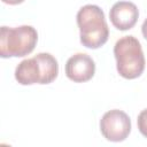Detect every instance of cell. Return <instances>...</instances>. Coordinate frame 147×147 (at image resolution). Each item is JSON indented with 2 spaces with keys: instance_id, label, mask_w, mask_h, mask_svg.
Returning a JSON list of instances; mask_svg holds the SVG:
<instances>
[{
  "instance_id": "7",
  "label": "cell",
  "mask_w": 147,
  "mask_h": 147,
  "mask_svg": "<svg viewBox=\"0 0 147 147\" xmlns=\"http://www.w3.org/2000/svg\"><path fill=\"white\" fill-rule=\"evenodd\" d=\"M139 17L138 7L131 1H118L113 5L109 11L111 24L121 31L132 29Z\"/></svg>"
},
{
  "instance_id": "1",
  "label": "cell",
  "mask_w": 147,
  "mask_h": 147,
  "mask_svg": "<svg viewBox=\"0 0 147 147\" xmlns=\"http://www.w3.org/2000/svg\"><path fill=\"white\" fill-rule=\"evenodd\" d=\"M80 42L83 46L96 49L103 46L109 37L108 24L103 10L96 5H85L77 13Z\"/></svg>"
},
{
  "instance_id": "10",
  "label": "cell",
  "mask_w": 147,
  "mask_h": 147,
  "mask_svg": "<svg viewBox=\"0 0 147 147\" xmlns=\"http://www.w3.org/2000/svg\"><path fill=\"white\" fill-rule=\"evenodd\" d=\"M25 0H2V2L7 3V5H18V3H22Z\"/></svg>"
},
{
  "instance_id": "9",
  "label": "cell",
  "mask_w": 147,
  "mask_h": 147,
  "mask_svg": "<svg viewBox=\"0 0 147 147\" xmlns=\"http://www.w3.org/2000/svg\"><path fill=\"white\" fill-rule=\"evenodd\" d=\"M141 32H142L144 38L147 40V18L144 21V23H142V25H141Z\"/></svg>"
},
{
  "instance_id": "5",
  "label": "cell",
  "mask_w": 147,
  "mask_h": 147,
  "mask_svg": "<svg viewBox=\"0 0 147 147\" xmlns=\"http://www.w3.org/2000/svg\"><path fill=\"white\" fill-rule=\"evenodd\" d=\"M100 131L109 141H123L131 132V119L123 110H109L105 113L100 121Z\"/></svg>"
},
{
  "instance_id": "6",
  "label": "cell",
  "mask_w": 147,
  "mask_h": 147,
  "mask_svg": "<svg viewBox=\"0 0 147 147\" xmlns=\"http://www.w3.org/2000/svg\"><path fill=\"white\" fill-rule=\"evenodd\" d=\"M95 74L93 59L85 53H77L70 56L65 63V75L75 83H85L92 79Z\"/></svg>"
},
{
  "instance_id": "8",
  "label": "cell",
  "mask_w": 147,
  "mask_h": 147,
  "mask_svg": "<svg viewBox=\"0 0 147 147\" xmlns=\"http://www.w3.org/2000/svg\"><path fill=\"white\" fill-rule=\"evenodd\" d=\"M137 124H138V129H139L140 133L145 138H147V108L141 110L140 114L138 115Z\"/></svg>"
},
{
  "instance_id": "2",
  "label": "cell",
  "mask_w": 147,
  "mask_h": 147,
  "mask_svg": "<svg viewBox=\"0 0 147 147\" xmlns=\"http://www.w3.org/2000/svg\"><path fill=\"white\" fill-rule=\"evenodd\" d=\"M59 64L49 53H39L25 59L15 69V79L21 85L49 84L57 77Z\"/></svg>"
},
{
  "instance_id": "3",
  "label": "cell",
  "mask_w": 147,
  "mask_h": 147,
  "mask_svg": "<svg viewBox=\"0 0 147 147\" xmlns=\"http://www.w3.org/2000/svg\"><path fill=\"white\" fill-rule=\"evenodd\" d=\"M118 74L126 79L141 76L145 70V55L139 40L133 36L119 38L114 46Z\"/></svg>"
},
{
  "instance_id": "4",
  "label": "cell",
  "mask_w": 147,
  "mask_h": 147,
  "mask_svg": "<svg viewBox=\"0 0 147 147\" xmlns=\"http://www.w3.org/2000/svg\"><path fill=\"white\" fill-rule=\"evenodd\" d=\"M38 32L31 25L16 28L1 26L0 30V56L22 57L29 55L36 47Z\"/></svg>"
}]
</instances>
